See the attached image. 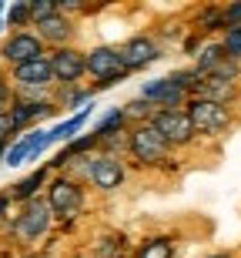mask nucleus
<instances>
[{
	"label": "nucleus",
	"instance_id": "nucleus-30",
	"mask_svg": "<svg viewBox=\"0 0 241 258\" xmlns=\"http://www.w3.org/2000/svg\"><path fill=\"white\" fill-rule=\"evenodd\" d=\"M4 10H7V4L0 0V30H4Z\"/></svg>",
	"mask_w": 241,
	"mask_h": 258
},
{
	"label": "nucleus",
	"instance_id": "nucleus-17",
	"mask_svg": "<svg viewBox=\"0 0 241 258\" xmlns=\"http://www.w3.org/2000/svg\"><path fill=\"white\" fill-rule=\"evenodd\" d=\"M134 258H174V238L171 235H151L134 248Z\"/></svg>",
	"mask_w": 241,
	"mask_h": 258
},
{
	"label": "nucleus",
	"instance_id": "nucleus-24",
	"mask_svg": "<svg viewBox=\"0 0 241 258\" xmlns=\"http://www.w3.org/2000/svg\"><path fill=\"white\" fill-rule=\"evenodd\" d=\"M27 10H30V27H34V24L57 14V0H27Z\"/></svg>",
	"mask_w": 241,
	"mask_h": 258
},
{
	"label": "nucleus",
	"instance_id": "nucleus-27",
	"mask_svg": "<svg viewBox=\"0 0 241 258\" xmlns=\"http://www.w3.org/2000/svg\"><path fill=\"white\" fill-rule=\"evenodd\" d=\"M10 138H14V127H10V117L0 114V144H10Z\"/></svg>",
	"mask_w": 241,
	"mask_h": 258
},
{
	"label": "nucleus",
	"instance_id": "nucleus-4",
	"mask_svg": "<svg viewBox=\"0 0 241 258\" xmlns=\"http://www.w3.org/2000/svg\"><path fill=\"white\" fill-rule=\"evenodd\" d=\"M181 111L188 114L194 134H204V138H221L234 124L231 107H221V104H214V101H201V97H188Z\"/></svg>",
	"mask_w": 241,
	"mask_h": 258
},
{
	"label": "nucleus",
	"instance_id": "nucleus-29",
	"mask_svg": "<svg viewBox=\"0 0 241 258\" xmlns=\"http://www.w3.org/2000/svg\"><path fill=\"white\" fill-rule=\"evenodd\" d=\"M7 208H10V198H7V195H0V221H4V215H7Z\"/></svg>",
	"mask_w": 241,
	"mask_h": 258
},
{
	"label": "nucleus",
	"instance_id": "nucleus-16",
	"mask_svg": "<svg viewBox=\"0 0 241 258\" xmlns=\"http://www.w3.org/2000/svg\"><path fill=\"white\" fill-rule=\"evenodd\" d=\"M47 184V168H37V171H30L27 178H20L14 188H10L7 198L10 201H30V198H37V191Z\"/></svg>",
	"mask_w": 241,
	"mask_h": 258
},
{
	"label": "nucleus",
	"instance_id": "nucleus-28",
	"mask_svg": "<svg viewBox=\"0 0 241 258\" xmlns=\"http://www.w3.org/2000/svg\"><path fill=\"white\" fill-rule=\"evenodd\" d=\"M194 50H201V34H191V37L184 40V54H191V57H194Z\"/></svg>",
	"mask_w": 241,
	"mask_h": 258
},
{
	"label": "nucleus",
	"instance_id": "nucleus-22",
	"mask_svg": "<svg viewBox=\"0 0 241 258\" xmlns=\"http://www.w3.org/2000/svg\"><path fill=\"white\" fill-rule=\"evenodd\" d=\"M221 50H224V57L234 60V64H241V24H234V27H224L221 34Z\"/></svg>",
	"mask_w": 241,
	"mask_h": 258
},
{
	"label": "nucleus",
	"instance_id": "nucleus-32",
	"mask_svg": "<svg viewBox=\"0 0 241 258\" xmlns=\"http://www.w3.org/2000/svg\"><path fill=\"white\" fill-rule=\"evenodd\" d=\"M124 258H127V255H124Z\"/></svg>",
	"mask_w": 241,
	"mask_h": 258
},
{
	"label": "nucleus",
	"instance_id": "nucleus-14",
	"mask_svg": "<svg viewBox=\"0 0 241 258\" xmlns=\"http://www.w3.org/2000/svg\"><path fill=\"white\" fill-rule=\"evenodd\" d=\"M57 114V104L54 101H30V97H14L7 107V117H10V127H14V138L17 131H24L27 124L40 121V117H50Z\"/></svg>",
	"mask_w": 241,
	"mask_h": 258
},
{
	"label": "nucleus",
	"instance_id": "nucleus-18",
	"mask_svg": "<svg viewBox=\"0 0 241 258\" xmlns=\"http://www.w3.org/2000/svg\"><path fill=\"white\" fill-rule=\"evenodd\" d=\"M30 141H34V131L17 134V138L7 144V151H4V164H7V168H20L30 154Z\"/></svg>",
	"mask_w": 241,
	"mask_h": 258
},
{
	"label": "nucleus",
	"instance_id": "nucleus-15",
	"mask_svg": "<svg viewBox=\"0 0 241 258\" xmlns=\"http://www.w3.org/2000/svg\"><path fill=\"white\" fill-rule=\"evenodd\" d=\"M94 117V104H87V107H81L77 114H70V117H64L57 127H50L47 131V138H50V144H57V141H64L67 144L70 138H77L81 131H84V124Z\"/></svg>",
	"mask_w": 241,
	"mask_h": 258
},
{
	"label": "nucleus",
	"instance_id": "nucleus-31",
	"mask_svg": "<svg viewBox=\"0 0 241 258\" xmlns=\"http://www.w3.org/2000/svg\"><path fill=\"white\" fill-rule=\"evenodd\" d=\"M208 258H231L228 251H214V255H208Z\"/></svg>",
	"mask_w": 241,
	"mask_h": 258
},
{
	"label": "nucleus",
	"instance_id": "nucleus-8",
	"mask_svg": "<svg viewBox=\"0 0 241 258\" xmlns=\"http://www.w3.org/2000/svg\"><path fill=\"white\" fill-rule=\"evenodd\" d=\"M10 81H14V94H40V91H54V74H50L47 54L34 57L27 64L10 67Z\"/></svg>",
	"mask_w": 241,
	"mask_h": 258
},
{
	"label": "nucleus",
	"instance_id": "nucleus-20",
	"mask_svg": "<svg viewBox=\"0 0 241 258\" xmlns=\"http://www.w3.org/2000/svg\"><path fill=\"white\" fill-rule=\"evenodd\" d=\"M211 30H224L221 7H201L194 14V34H211Z\"/></svg>",
	"mask_w": 241,
	"mask_h": 258
},
{
	"label": "nucleus",
	"instance_id": "nucleus-23",
	"mask_svg": "<svg viewBox=\"0 0 241 258\" xmlns=\"http://www.w3.org/2000/svg\"><path fill=\"white\" fill-rule=\"evenodd\" d=\"M121 111H124V117L131 121V124H144V121H151V114H154L157 107H151L147 101H131V104H121Z\"/></svg>",
	"mask_w": 241,
	"mask_h": 258
},
{
	"label": "nucleus",
	"instance_id": "nucleus-11",
	"mask_svg": "<svg viewBox=\"0 0 241 258\" xmlns=\"http://www.w3.org/2000/svg\"><path fill=\"white\" fill-rule=\"evenodd\" d=\"M47 64H50V74H54V84H60V87L77 84L84 77V50L74 47V44L47 50Z\"/></svg>",
	"mask_w": 241,
	"mask_h": 258
},
{
	"label": "nucleus",
	"instance_id": "nucleus-9",
	"mask_svg": "<svg viewBox=\"0 0 241 258\" xmlns=\"http://www.w3.org/2000/svg\"><path fill=\"white\" fill-rule=\"evenodd\" d=\"M147 124L168 141L171 151L174 148H191V144L198 141V134H194V127H191V121H188L184 111H154Z\"/></svg>",
	"mask_w": 241,
	"mask_h": 258
},
{
	"label": "nucleus",
	"instance_id": "nucleus-6",
	"mask_svg": "<svg viewBox=\"0 0 241 258\" xmlns=\"http://www.w3.org/2000/svg\"><path fill=\"white\" fill-rule=\"evenodd\" d=\"M50 221H54V215H50L47 201L37 195V198L24 201V208L17 211V218L10 221V231H14L17 241H27L30 245V241H40L50 231Z\"/></svg>",
	"mask_w": 241,
	"mask_h": 258
},
{
	"label": "nucleus",
	"instance_id": "nucleus-1",
	"mask_svg": "<svg viewBox=\"0 0 241 258\" xmlns=\"http://www.w3.org/2000/svg\"><path fill=\"white\" fill-rule=\"evenodd\" d=\"M191 84L194 74L191 67L188 71H174L168 77H154V81H144L141 84V101H147L157 111H181L184 101L191 97Z\"/></svg>",
	"mask_w": 241,
	"mask_h": 258
},
{
	"label": "nucleus",
	"instance_id": "nucleus-12",
	"mask_svg": "<svg viewBox=\"0 0 241 258\" xmlns=\"http://www.w3.org/2000/svg\"><path fill=\"white\" fill-rule=\"evenodd\" d=\"M117 54H121V67H124L127 74H134V71H144V67L154 64V60L161 57V47L154 44V37L134 34L131 40H124V44L117 47Z\"/></svg>",
	"mask_w": 241,
	"mask_h": 258
},
{
	"label": "nucleus",
	"instance_id": "nucleus-7",
	"mask_svg": "<svg viewBox=\"0 0 241 258\" xmlns=\"http://www.w3.org/2000/svg\"><path fill=\"white\" fill-rule=\"evenodd\" d=\"M124 178H127V164H124V158L101 154V151H94L91 158H87V181L94 184L97 191H104V195L117 191V188L124 184Z\"/></svg>",
	"mask_w": 241,
	"mask_h": 258
},
{
	"label": "nucleus",
	"instance_id": "nucleus-19",
	"mask_svg": "<svg viewBox=\"0 0 241 258\" xmlns=\"http://www.w3.org/2000/svg\"><path fill=\"white\" fill-rule=\"evenodd\" d=\"M127 127V117H124V111L121 107H111L101 121H97V127H94V138L97 141H104V138H111V134H121Z\"/></svg>",
	"mask_w": 241,
	"mask_h": 258
},
{
	"label": "nucleus",
	"instance_id": "nucleus-21",
	"mask_svg": "<svg viewBox=\"0 0 241 258\" xmlns=\"http://www.w3.org/2000/svg\"><path fill=\"white\" fill-rule=\"evenodd\" d=\"M10 27V34L14 30H27L30 27V10H27V0H17V4H10L7 10H4V30Z\"/></svg>",
	"mask_w": 241,
	"mask_h": 258
},
{
	"label": "nucleus",
	"instance_id": "nucleus-5",
	"mask_svg": "<svg viewBox=\"0 0 241 258\" xmlns=\"http://www.w3.org/2000/svg\"><path fill=\"white\" fill-rule=\"evenodd\" d=\"M84 74H91L97 81V91H107V87L127 81V71L121 67V54L111 44H101V47L84 50Z\"/></svg>",
	"mask_w": 241,
	"mask_h": 258
},
{
	"label": "nucleus",
	"instance_id": "nucleus-26",
	"mask_svg": "<svg viewBox=\"0 0 241 258\" xmlns=\"http://www.w3.org/2000/svg\"><path fill=\"white\" fill-rule=\"evenodd\" d=\"M10 101H14V91H10V84H7V77L0 74V114H7V107H10Z\"/></svg>",
	"mask_w": 241,
	"mask_h": 258
},
{
	"label": "nucleus",
	"instance_id": "nucleus-25",
	"mask_svg": "<svg viewBox=\"0 0 241 258\" xmlns=\"http://www.w3.org/2000/svg\"><path fill=\"white\" fill-rule=\"evenodd\" d=\"M221 17H224V27L241 24V0H238V4H224V7H221Z\"/></svg>",
	"mask_w": 241,
	"mask_h": 258
},
{
	"label": "nucleus",
	"instance_id": "nucleus-3",
	"mask_svg": "<svg viewBox=\"0 0 241 258\" xmlns=\"http://www.w3.org/2000/svg\"><path fill=\"white\" fill-rule=\"evenodd\" d=\"M124 151L131 154V161H134L137 168H144V171L147 168H168V161H174L168 141H164L147 121L144 124H131L127 127V148Z\"/></svg>",
	"mask_w": 241,
	"mask_h": 258
},
{
	"label": "nucleus",
	"instance_id": "nucleus-2",
	"mask_svg": "<svg viewBox=\"0 0 241 258\" xmlns=\"http://www.w3.org/2000/svg\"><path fill=\"white\" fill-rule=\"evenodd\" d=\"M44 201H47V208H50L54 218L74 221L87 205V191H84V184H81V178L64 171V174H57V178H47V184H44Z\"/></svg>",
	"mask_w": 241,
	"mask_h": 258
},
{
	"label": "nucleus",
	"instance_id": "nucleus-13",
	"mask_svg": "<svg viewBox=\"0 0 241 258\" xmlns=\"http://www.w3.org/2000/svg\"><path fill=\"white\" fill-rule=\"evenodd\" d=\"M34 34H37V40L44 44V47L57 50V47H70L74 44V37H77V24H74V17H64V14H54V17L40 20V24H34Z\"/></svg>",
	"mask_w": 241,
	"mask_h": 258
},
{
	"label": "nucleus",
	"instance_id": "nucleus-10",
	"mask_svg": "<svg viewBox=\"0 0 241 258\" xmlns=\"http://www.w3.org/2000/svg\"><path fill=\"white\" fill-rule=\"evenodd\" d=\"M44 54H47V47L37 40L34 30H14V34H7V40L0 44V60L10 64V67L27 64V60H34V57H44Z\"/></svg>",
	"mask_w": 241,
	"mask_h": 258
}]
</instances>
